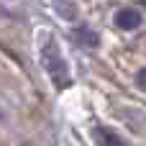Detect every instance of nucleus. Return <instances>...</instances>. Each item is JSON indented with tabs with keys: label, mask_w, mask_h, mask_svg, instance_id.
I'll list each match as a JSON object with an SVG mask.
<instances>
[{
	"label": "nucleus",
	"mask_w": 146,
	"mask_h": 146,
	"mask_svg": "<svg viewBox=\"0 0 146 146\" xmlns=\"http://www.w3.org/2000/svg\"><path fill=\"white\" fill-rule=\"evenodd\" d=\"M74 36H77V38H80V41H82L85 46H98V36H95V33H92L90 28H80V31H77Z\"/></svg>",
	"instance_id": "4"
},
{
	"label": "nucleus",
	"mask_w": 146,
	"mask_h": 146,
	"mask_svg": "<svg viewBox=\"0 0 146 146\" xmlns=\"http://www.w3.org/2000/svg\"><path fill=\"white\" fill-rule=\"evenodd\" d=\"M136 85H139V87H141V90L146 92V67L136 72Z\"/></svg>",
	"instance_id": "5"
},
{
	"label": "nucleus",
	"mask_w": 146,
	"mask_h": 146,
	"mask_svg": "<svg viewBox=\"0 0 146 146\" xmlns=\"http://www.w3.org/2000/svg\"><path fill=\"white\" fill-rule=\"evenodd\" d=\"M41 62H44L49 77L54 80L56 87H67V85L72 82V77H69V67H67V62L62 59L59 44H56L54 38H46V41H44V46H41Z\"/></svg>",
	"instance_id": "1"
},
{
	"label": "nucleus",
	"mask_w": 146,
	"mask_h": 146,
	"mask_svg": "<svg viewBox=\"0 0 146 146\" xmlns=\"http://www.w3.org/2000/svg\"><path fill=\"white\" fill-rule=\"evenodd\" d=\"M92 136H95L98 146H126V141H123L113 128H105V126H98V128L92 131Z\"/></svg>",
	"instance_id": "3"
},
{
	"label": "nucleus",
	"mask_w": 146,
	"mask_h": 146,
	"mask_svg": "<svg viewBox=\"0 0 146 146\" xmlns=\"http://www.w3.org/2000/svg\"><path fill=\"white\" fill-rule=\"evenodd\" d=\"M141 21H144V18H141V13H139L136 8H123V10L115 13V26L123 28V31H133V28H139Z\"/></svg>",
	"instance_id": "2"
}]
</instances>
